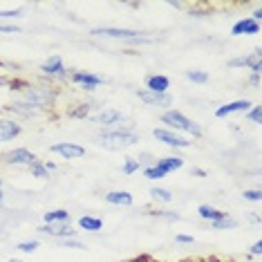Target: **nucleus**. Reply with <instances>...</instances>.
I'll return each instance as SVG.
<instances>
[{"label": "nucleus", "instance_id": "37998d69", "mask_svg": "<svg viewBox=\"0 0 262 262\" xmlns=\"http://www.w3.org/2000/svg\"><path fill=\"white\" fill-rule=\"evenodd\" d=\"M168 7H172V9H182V3H175V0H170Z\"/></svg>", "mask_w": 262, "mask_h": 262}, {"label": "nucleus", "instance_id": "f704fd0d", "mask_svg": "<svg viewBox=\"0 0 262 262\" xmlns=\"http://www.w3.org/2000/svg\"><path fill=\"white\" fill-rule=\"evenodd\" d=\"M23 29L16 25H7V23H0V34H20Z\"/></svg>", "mask_w": 262, "mask_h": 262}, {"label": "nucleus", "instance_id": "7c9ffc66", "mask_svg": "<svg viewBox=\"0 0 262 262\" xmlns=\"http://www.w3.org/2000/svg\"><path fill=\"white\" fill-rule=\"evenodd\" d=\"M18 251H23V253H34L38 249V240H25V242H18Z\"/></svg>", "mask_w": 262, "mask_h": 262}, {"label": "nucleus", "instance_id": "cd10ccee", "mask_svg": "<svg viewBox=\"0 0 262 262\" xmlns=\"http://www.w3.org/2000/svg\"><path fill=\"white\" fill-rule=\"evenodd\" d=\"M186 79L193 81V83H200V85H204V83H208V74L202 72V70H188Z\"/></svg>", "mask_w": 262, "mask_h": 262}, {"label": "nucleus", "instance_id": "c756f323", "mask_svg": "<svg viewBox=\"0 0 262 262\" xmlns=\"http://www.w3.org/2000/svg\"><path fill=\"white\" fill-rule=\"evenodd\" d=\"M144 177H146V180H164L166 175L152 164V166H146V168H144Z\"/></svg>", "mask_w": 262, "mask_h": 262}, {"label": "nucleus", "instance_id": "49530a36", "mask_svg": "<svg viewBox=\"0 0 262 262\" xmlns=\"http://www.w3.org/2000/svg\"><path fill=\"white\" fill-rule=\"evenodd\" d=\"M130 262H146L144 258H137V260H130Z\"/></svg>", "mask_w": 262, "mask_h": 262}, {"label": "nucleus", "instance_id": "aec40b11", "mask_svg": "<svg viewBox=\"0 0 262 262\" xmlns=\"http://www.w3.org/2000/svg\"><path fill=\"white\" fill-rule=\"evenodd\" d=\"M79 229L81 231H90V233H97V231L103 229V220L101 217H92V215H83L79 217Z\"/></svg>", "mask_w": 262, "mask_h": 262}, {"label": "nucleus", "instance_id": "20e7f679", "mask_svg": "<svg viewBox=\"0 0 262 262\" xmlns=\"http://www.w3.org/2000/svg\"><path fill=\"white\" fill-rule=\"evenodd\" d=\"M90 34L97 38H117V40H126V43H152V38H146L141 36V32L126 27H97Z\"/></svg>", "mask_w": 262, "mask_h": 262}, {"label": "nucleus", "instance_id": "f257e3e1", "mask_svg": "<svg viewBox=\"0 0 262 262\" xmlns=\"http://www.w3.org/2000/svg\"><path fill=\"white\" fill-rule=\"evenodd\" d=\"M7 85H11V90H16L20 94V103L29 105L32 110H36L38 115L45 110H50L56 101V92L52 88L45 85H32L27 81H7Z\"/></svg>", "mask_w": 262, "mask_h": 262}, {"label": "nucleus", "instance_id": "9b49d317", "mask_svg": "<svg viewBox=\"0 0 262 262\" xmlns=\"http://www.w3.org/2000/svg\"><path fill=\"white\" fill-rule=\"evenodd\" d=\"M70 81L76 83V85L83 88V90L92 92V90H97L101 83H103V76L92 74V72H72L70 74Z\"/></svg>", "mask_w": 262, "mask_h": 262}, {"label": "nucleus", "instance_id": "423d86ee", "mask_svg": "<svg viewBox=\"0 0 262 262\" xmlns=\"http://www.w3.org/2000/svg\"><path fill=\"white\" fill-rule=\"evenodd\" d=\"M152 137L157 141H162V144L170 146V148H180V150H184V148H190V141H186L184 137H180L177 133H172V130H168V128H155Z\"/></svg>", "mask_w": 262, "mask_h": 262}, {"label": "nucleus", "instance_id": "6e6552de", "mask_svg": "<svg viewBox=\"0 0 262 262\" xmlns=\"http://www.w3.org/2000/svg\"><path fill=\"white\" fill-rule=\"evenodd\" d=\"M94 121L105 130H117V128H121V123H123V115L115 108H103L97 117H94Z\"/></svg>", "mask_w": 262, "mask_h": 262}, {"label": "nucleus", "instance_id": "393cba45", "mask_svg": "<svg viewBox=\"0 0 262 262\" xmlns=\"http://www.w3.org/2000/svg\"><path fill=\"white\" fill-rule=\"evenodd\" d=\"M150 198L157 200V202H162V204H170V202H172V193H170L168 188L152 186V188H150Z\"/></svg>", "mask_w": 262, "mask_h": 262}, {"label": "nucleus", "instance_id": "ddd939ff", "mask_svg": "<svg viewBox=\"0 0 262 262\" xmlns=\"http://www.w3.org/2000/svg\"><path fill=\"white\" fill-rule=\"evenodd\" d=\"M137 97H139L141 101H144L146 105H155V108H168V105L172 103V97L168 92L166 94H157V92H150V90H137Z\"/></svg>", "mask_w": 262, "mask_h": 262}, {"label": "nucleus", "instance_id": "473e14b6", "mask_svg": "<svg viewBox=\"0 0 262 262\" xmlns=\"http://www.w3.org/2000/svg\"><path fill=\"white\" fill-rule=\"evenodd\" d=\"M242 198L247 200V202H260V200H262V193H260L258 188H253V190H244Z\"/></svg>", "mask_w": 262, "mask_h": 262}, {"label": "nucleus", "instance_id": "412c9836", "mask_svg": "<svg viewBox=\"0 0 262 262\" xmlns=\"http://www.w3.org/2000/svg\"><path fill=\"white\" fill-rule=\"evenodd\" d=\"M198 213H200L202 220H206V222H215V220H220V217L224 215V211H220V208L211 206V204H202L198 208Z\"/></svg>", "mask_w": 262, "mask_h": 262}, {"label": "nucleus", "instance_id": "0eeeda50", "mask_svg": "<svg viewBox=\"0 0 262 262\" xmlns=\"http://www.w3.org/2000/svg\"><path fill=\"white\" fill-rule=\"evenodd\" d=\"M38 159H36V155H34L29 148H14L11 152L5 155V164H9V166H32V164H36Z\"/></svg>", "mask_w": 262, "mask_h": 262}, {"label": "nucleus", "instance_id": "2f4dec72", "mask_svg": "<svg viewBox=\"0 0 262 262\" xmlns=\"http://www.w3.org/2000/svg\"><path fill=\"white\" fill-rule=\"evenodd\" d=\"M58 244L61 247H65V249H88L83 242H79L76 237H70V240H58Z\"/></svg>", "mask_w": 262, "mask_h": 262}, {"label": "nucleus", "instance_id": "f8f14e48", "mask_svg": "<svg viewBox=\"0 0 262 262\" xmlns=\"http://www.w3.org/2000/svg\"><path fill=\"white\" fill-rule=\"evenodd\" d=\"M251 101H247V99H237V101H231V103H224V105H220V108L215 110V117L217 119H226V117H231V115H237V112H244L247 115L249 110H251Z\"/></svg>", "mask_w": 262, "mask_h": 262}, {"label": "nucleus", "instance_id": "7ed1b4c3", "mask_svg": "<svg viewBox=\"0 0 262 262\" xmlns=\"http://www.w3.org/2000/svg\"><path fill=\"white\" fill-rule=\"evenodd\" d=\"M162 123H164V128H168V130H180V133H188L190 137H195V139H200L202 135H204V130L200 128V123H195L193 119H188L184 112L180 110H164L162 112Z\"/></svg>", "mask_w": 262, "mask_h": 262}, {"label": "nucleus", "instance_id": "79ce46f5", "mask_svg": "<svg viewBox=\"0 0 262 262\" xmlns=\"http://www.w3.org/2000/svg\"><path fill=\"white\" fill-rule=\"evenodd\" d=\"M193 175H198V177H206V170H202V168H193Z\"/></svg>", "mask_w": 262, "mask_h": 262}, {"label": "nucleus", "instance_id": "1a4fd4ad", "mask_svg": "<svg viewBox=\"0 0 262 262\" xmlns=\"http://www.w3.org/2000/svg\"><path fill=\"white\" fill-rule=\"evenodd\" d=\"M38 233L56 237V240H70V237L79 235V231H74L70 224H43L38 226Z\"/></svg>", "mask_w": 262, "mask_h": 262}, {"label": "nucleus", "instance_id": "de8ad7c7", "mask_svg": "<svg viewBox=\"0 0 262 262\" xmlns=\"http://www.w3.org/2000/svg\"><path fill=\"white\" fill-rule=\"evenodd\" d=\"M9 262H23V260H16V258H11V260H9Z\"/></svg>", "mask_w": 262, "mask_h": 262}, {"label": "nucleus", "instance_id": "2eb2a0df", "mask_svg": "<svg viewBox=\"0 0 262 262\" xmlns=\"http://www.w3.org/2000/svg\"><path fill=\"white\" fill-rule=\"evenodd\" d=\"M23 133V126L16 119H0V144L14 141Z\"/></svg>", "mask_w": 262, "mask_h": 262}, {"label": "nucleus", "instance_id": "72a5a7b5", "mask_svg": "<svg viewBox=\"0 0 262 262\" xmlns=\"http://www.w3.org/2000/svg\"><path fill=\"white\" fill-rule=\"evenodd\" d=\"M260 115H262V112H260V105H251V110L247 112V119H249L251 123H260Z\"/></svg>", "mask_w": 262, "mask_h": 262}, {"label": "nucleus", "instance_id": "a19ab883", "mask_svg": "<svg viewBox=\"0 0 262 262\" xmlns=\"http://www.w3.org/2000/svg\"><path fill=\"white\" fill-rule=\"evenodd\" d=\"M43 166H45V168L50 170V172H52V170H56V164H54V162H43Z\"/></svg>", "mask_w": 262, "mask_h": 262}, {"label": "nucleus", "instance_id": "3c124183", "mask_svg": "<svg viewBox=\"0 0 262 262\" xmlns=\"http://www.w3.org/2000/svg\"><path fill=\"white\" fill-rule=\"evenodd\" d=\"M0 65H3V63H0Z\"/></svg>", "mask_w": 262, "mask_h": 262}, {"label": "nucleus", "instance_id": "b1692460", "mask_svg": "<svg viewBox=\"0 0 262 262\" xmlns=\"http://www.w3.org/2000/svg\"><path fill=\"white\" fill-rule=\"evenodd\" d=\"M92 112V103H79L76 108L68 110V117L70 119H88Z\"/></svg>", "mask_w": 262, "mask_h": 262}, {"label": "nucleus", "instance_id": "a878e982", "mask_svg": "<svg viewBox=\"0 0 262 262\" xmlns=\"http://www.w3.org/2000/svg\"><path fill=\"white\" fill-rule=\"evenodd\" d=\"M139 168H141L139 159L126 157V162H123V166H121V172H123V175H135V172H139Z\"/></svg>", "mask_w": 262, "mask_h": 262}, {"label": "nucleus", "instance_id": "c85d7f7f", "mask_svg": "<svg viewBox=\"0 0 262 262\" xmlns=\"http://www.w3.org/2000/svg\"><path fill=\"white\" fill-rule=\"evenodd\" d=\"M23 14H25V9H5V11H0V23H3V20L23 18Z\"/></svg>", "mask_w": 262, "mask_h": 262}, {"label": "nucleus", "instance_id": "39448f33", "mask_svg": "<svg viewBox=\"0 0 262 262\" xmlns=\"http://www.w3.org/2000/svg\"><path fill=\"white\" fill-rule=\"evenodd\" d=\"M50 152H54L63 159H81L85 157V146L74 144V141H58V144L50 146Z\"/></svg>", "mask_w": 262, "mask_h": 262}, {"label": "nucleus", "instance_id": "f3484780", "mask_svg": "<svg viewBox=\"0 0 262 262\" xmlns=\"http://www.w3.org/2000/svg\"><path fill=\"white\" fill-rule=\"evenodd\" d=\"M105 202L112 206H133L135 198H133V193H128V190H110V193L105 195Z\"/></svg>", "mask_w": 262, "mask_h": 262}, {"label": "nucleus", "instance_id": "4be33fe9", "mask_svg": "<svg viewBox=\"0 0 262 262\" xmlns=\"http://www.w3.org/2000/svg\"><path fill=\"white\" fill-rule=\"evenodd\" d=\"M237 224H240V222H237V220H235V217H231V215H229V213H224V215H222V217H220V220H215V222H211V226H213V229H215V231H226V229H237Z\"/></svg>", "mask_w": 262, "mask_h": 262}, {"label": "nucleus", "instance_id": "4468645a", "mask_svg": "<svg viewBox=\"0 0 262 262\" xmlns=\"http://www.w3.org/2000/svg\"><path fill=\"white\" fill-rule=\"evenodd\" d=\"M255 34H260V23H255L251 16L240 18L231 27V36H255Z\"/></svg>", "mask_w": 262, "mask_h": 262}, {"label": "nucleus", "instance_id": "09e8293b", "mask_svg": "<svg viewBox=\"0 0 262 262\" xmlns=\"http://www.w3.org/2000/svg\"><path fill=\"white\" fill-rule=\"evenodd\" d=\"M0 188H3V180H0Z\"/></svg>", "mask_w": 262, "mask_h": 262}, {"label": "nucleus", "instance_id": "9d476101", "mask_svg": "<svg viewBox=\"0 0 262 262\" xmlns=\"http://www.w3.org/2000/svg\"><path fill=\"white\" fill-rule=\"evenodd\" d=\"M40 72H43L45 76H50V79H65V76H68L65 63H63V58L58 56V54L47 58V61L40 65Z\"/></svg>", "mask_w": 262, "mask_h": 262}, {"label": "nucleus", "instance_id": "bb28decb", "mask_svg": "<svg viewBox=\"0 0 262 262\" xmlns=\"http://www.w3.org/2000/svg\"><path fill=\"white\" fill-rule=\"evenodd\" d=\"M29 172H32V177H36V180H47L50 177V170L43 166V162H36L29 166Z\"/></svg>", "mask_w": 262, "mask_h": 262}, {"label": "nucleus", "instance_id": "e433bc0d", "mask_svg": "<svg viewBox=\"0 0 262 262\" xmlns=\"http://www.w3.org/2000/svg\"><path fill=\"white\" fill-rule=\"evenodd\" d=\"M175 242H180V244H193V242H195V237H193V235H184V233H180V235H175Z\"/></svg>", "mask_w": 262, "mask_h": 262}, {"label": "nucleus", "instance_id": "a211bd4d", "mask_svg": "<svg viewBox=\"0 0 262 262\" xmlns=\"http://www.w3.org/2000/svg\"><path fill=\"white\" fill-rule=\"evenodd\" d=\"M155 166H157L159 170L164 172V175H168V172L172 170H180L184 168V157H177V155H170V157H162L155 162Z\"/></svg>", "mask_w": 262, "mask_h": 262}, {"label": "nucleus", "instance_id": "ea45409f", "mask_svg": "<svg viewBox=\"0 0 262 262\" xmlns=\"http://www.w3.org/2000/svg\"><path fill=\"white\" fill-rule=\"evenodd\" d=\"M251 18H253L255 23H260V20H262V9H260V7L253 11V16H251Z\"/></svg>", "mask_w": 262, "mask_h": 262}, {"label": "nucleus", "instance_id": "58836bf2", "mask_svg": "<svg viewBox=\"0 0 262 262\" xmlns=\"http://www.w3.org/2000/svg\"><path fill=\"white\" fill-rule=\"evenodd\" d=\"M249 83H251L253 88H258V85H260V74H251V79H249Z\"/></svg>", "mask_w": 262, "mask_h": 262}, {"label": "nucleus", "instance_id": "c03bdc74", "mask_svg": "<svg viewBox=\"0 0 262 262\" xmlns=\"http://www.w3.org/2000/svg\"><path fill=\"white\" fill-rule=\"evenodd\" d=\"M5 85H7V81H5V79H0V88H5Z\"/></svg>", "mask_w": 262, "mask_h": 262}, {"label": "nucleus", "instance_id": "c9c22d12", "mask_svg": "<svg viewBox=\"0 0 262 262\" xmlns=\"http://www.w3.org/2000/svg\"><path fill=\"white\" fill-rule=\"evenodd\" d=\"M155 215H157V217H164V220H168V222H177V220H180V215H177V213H170V211H157Z\"/></svg>", "mask_w": 262, "mask_h": 262}, {"label": "nucleus", "instance_id": "5701e85b", "mask_svg": "<svg viewBox=\"0 0 262 262\" xmlns=\"http://www.w3.org/2000/svg\"><path fill=\"white\" fill-rule=\"evenodd\" d=\"M7 110H9V112H14V115H18V117H36V115H38L36 110H32L29 105L20 103V101H14V103H9V105H7Z\"/></svg>", "mask_w": 262, "mask_h": 262}, {"label": "nucleus", "instance_id": "dca6fc26", "mask_svg": "<svg viewBox=\"0 0 262 262\" xmlns=\"http://www.w3.org/2000/svg\"><path fill=\"white\" fill-rule=\"evenodd\" d=\"M170 88V79L164 74H150L146 79V90L150 92H157V94H166Z\"/></svg>", "mask_w": 262, "mask_h": 262}, {"label": "nucleus", "instance_id": "6ab92c4d", "mask_svg": "<svg viewBox=\"0 0 262 262\" xmlns=\"http://www.w3.org/2000/svg\"><path fill=\"white\" fill-rule=\"evenodd\" d=\"M70 211H65V208H54V211H47L43 213V222L45 224H70Z\"/></svg>", "mask_w": 262, "mask_h": 262}, {"label": "nucleus", "instance_id": "4c0bfd02", "mask_svg": "<svg viewBox=\"0 0 262 262\" xmlns=\"http://www.w3.org/2000/svg\"><path fill=\"white\" fill-rule=\"evenodd\" d=\"M260 253H262V242L258 240V242H255L253 247H251V255H260Z\"/></svg>", "mask_w": 262, "mask_h": 262}, {"label": "nucleus", "instance_id": "8fccbe9b", "mask_svg": "<svg viewBox=\"0 0 262 262\" xmlns=\"http://www.w3.org/2000/svg\"><path fill=\"white\" fill-rule=\"evenodd\" d=\"M188 262H198V260H188Z\"/></svg>", "mask_w": 262, "mask_h": 262}, {"label": "nucleus", "instance_id": "f03ea898", "mask_svg": "<svg viewBox=\"0 0 262 262\" xmlns=\"http://www.w3.org/2000/svg\"><path fill=\"white\" fill-rule=\"evenodd\" d=\"M99 146L105 148V150L119 152V150H126V148L135 146L139 141V135L135 130H126V128H117V130H103L97 137Z\"/></svg>", "mask_w": 262, "mask_h": 262}, {"label": "nucleus", "instance_id": "a18cd8bd", "mask_svg": "<svg viewBox=\"0 0 262 262\" xmlns=\"http://www.w3.org/2000/svg\"><path fill=\"white\" fill-rule=\"evenodd\" d=\"M3 198H5V193H3V188H0V204H3Z\"/></svg>", "mask_w": 262, "mask_h": 262}]
</instances>
